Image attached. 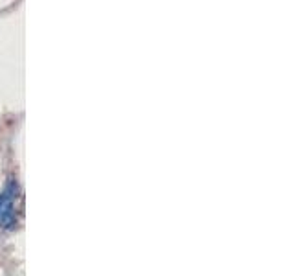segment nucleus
<instances>
[{"instance_id": "obj_1", "label": "nucleus", "mask_w": 294, "mask_h": 276, "mask_svg": "<svg viewBox=\"0 0 294 276\" xmlns=\"http://www.w3.org/2000/svg\"><path fill=\"white\" fill-rule=\"evenodd\" d=\"M15 192H17V186L15 184H10L8 190L2 195H0V225H8L13 221V204H15Z\"/></svg>"}]
</instances>
